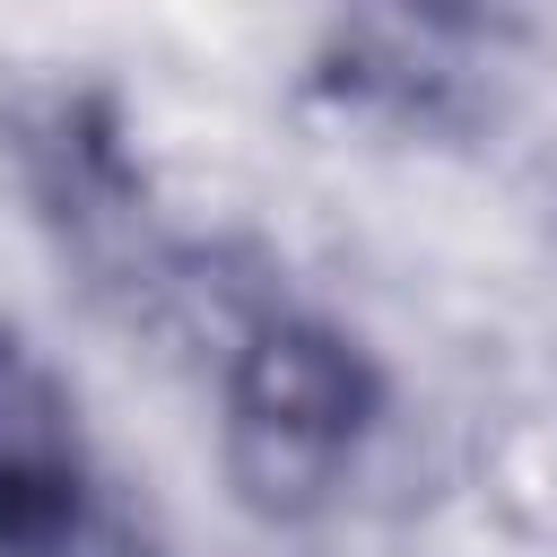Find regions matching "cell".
<instances>
[{"instance_id": "obj_2", "label": "cell", "mask_w": 557, "mask_h": 557, "mask_svg": "<svg viewBox=\"0 0 557 557\" xmlns=\"http://www.w3.org/2000/svg\"><path fill=\"white\" fill-rule=\"evenodd\" d=\"M87 531V435L61 366L0 322V557H70Z\"/></svg>"}, {"instance_id": "obj_1", "label": "cell", "mask_w": 557, "mask_h": 557, "mask_svg": "<svg viewBox=\"0 0 557 557\" xmlns=\"http://www.w3.org/2000/svg\"><path fill=\"white\" fill-rule=\"evenodd\" d=\"M374 418H383V374L339 322L296 305L244 322L226 357V479L261 522L322 513L348 487Z\"/></svg>"}]
</instances>
